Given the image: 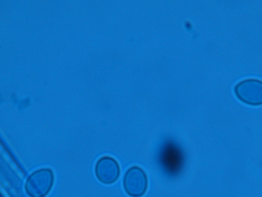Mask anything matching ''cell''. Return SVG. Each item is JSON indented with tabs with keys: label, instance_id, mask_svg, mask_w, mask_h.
Here are the masks:
<instances>
[{
	"label": "cell",
	"instance_id": "obj_2",
	"mask_svg": "<svg viewBox=\"0 0 262 197\" xmlns=\"http://www.w3.org/2000/svg\"><path fill=\"white\" fill-rule=\"evenodd\" d=\"M236 97L243 103L251 105H262V81L253 78L245 80L234 88Z\"/></svg>",
	"mask_w": 262,
	"mask_h": 197
},
{
	"label": "cell",
	"instance_id": "obj_3",
	"mask_svg": "<svg viewBox=\"0 0 262 197\" xmlns=\"http://www.w3.org/2000/svg\"><path fill=\"white\" fill-rule=\"evenodd\" d=\"M123 185L128 195L132 197H140L145 193L147 189L146 175L140 167H132L124 174Z\"/></svg>",
	"mask_w": 262,
	"mask_h": 197
},
{
	"label": "cell",
	"instance_id": "obj_1",
	"mask_svg": "<svg viewBox=\"0 0 262 197\" xmlns=\"http://www.w3.org/2000/svg\"><path fill=\"white\" fill-rule=\"evenodd\" d=\"M162 167L170 175H175L181 170L184 156L181 149L174 143L167 142L162 146L159 154Z\"/></svg>",
	"mask_w": 262,
	"mask_h": 197
}]
</instances>
